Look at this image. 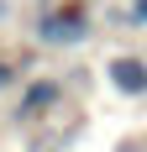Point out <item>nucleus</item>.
<instances>
[{"label":"nucleus","mask_w":147,"mask_h":152,"mask_svg":"<svg viewBox=\"0 0 147 152\" xmlns=\"http://www.w3.org/2000/svg\"><path fill=\"white\" fill-rule=\"evenodd\" d=\"M63 100V79L58 74H32L21 79V100H16V121H42V115H53Z\"/></svg>","instance_id":"f03ea898"},{"label":"nucleus","mask_w":147,"mask_h":152,"mask_svg":"<svg viewBox=\"0 0 147 152\" xmlns=\"http://www.w3.org/2000/svg\"><path fill=\"white\" fill-rule=\"evenodd\" d=\"M32 37L42 47H79L95 37V16L89 0H42L32 16Z\"/></svg>","instance_id":"f257e3e1"},{"label":"nucleus","mask_w":147,"mask_h":152,"mask_svg":"<svg viewBox=\"0 0 147 152\" xmlns=\"http://www.w3.org/2000/svg\"><path fill=\"white\" fill-rule=\"evenodd\" d=\"M105 79H110L116 94L142 100V94H147V58H142V53H110V58H105Z\"/></svg>","instance_id":"7ed1b4c3"},{"label":"nucleus","mask_w":147,"mask_h":152,"mask_svg":"<svg viewBox=\"0 0 147 152\" xmlns=\"http://www.w3.org/2000/svg\"><path fill=\"white\" fill-rule=\"evenodd\" d=\"M11 84H21V63H16V58H0V94L11 89Z\"/></svg>","instance_id":"20e7f679"},{"label":"nucleus","mask_w":147,"mask_h":152,"mask_svg":"<svg viewBox=\"0 0 147 152\" xmlns=\"http://www.w3.org/2000/svg\"><path fill=\"white\" fill-rule=\"evenodd\" d=\"M121 21H126V26H147V0H126Z\"/></svg>","instance_id":"39448f33"}]
</instances>
